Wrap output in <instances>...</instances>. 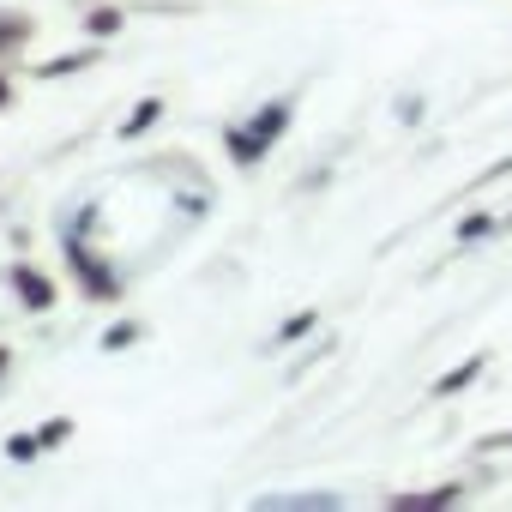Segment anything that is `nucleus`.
Wrapping results in <instances>:
<instances>
[{
    "label": "nucleus",
    "instance_id": "9",
    "mask_svg": "<svg viewBox=\"0 0 512 512\" xmlns=\"http://www.w3.org/2000/svg\"><path fill=\"white\" fill-rule=\"evenodd\" d=\"M31 13H0V49H19V43H31Z\"/></svg>",
    "mask_w": 512,
    "mask_h": 512
},
{
    "label": "nucleus",
    "instance_id": "1",
    "mask_svg": "<svg viewBox=\"0 0 512 512\" xmlns=\"http://www.w3.org/2000/svg\"><path fill=\"white\" fill-rule=\"evenodd\" d=\"M67 266H73V278H79V290H85L91 302H115V296H121L115 266L103 260V253H91V247H85V235H79V229H67Z\"/></svg>",
    "mask_w": 512,
    "mask_h": 512
},
{
    "label": "nucleus",
    "instance_id": "17",
    "mask_svg": "<svg viewBox=\"0 0 512 512\" xmlns=\"http://www.w3.org/2000/svg\"><path fill=\"white\" fill-rule=\"evenodd\" d=\"M398 121H422V97H404L398 103Z\"/></svg>",
    "mask_w": 512,
    "mask_h": 512
},
{
    "label": "nucleus",
    "instance_id": "19",
    "mask_svg": "<svg viewBox=\"0 0 512 512\" xmlns=\"http://www.w3.org/2000/svg\"><path fill=\"white\" fill-rule=\"evenodd\" d=\"M500 175H512V157H500V163L488 169V181H500Z\"/></svg>",
    "mask_w": 512,
    "mask_h": 512
},
{
    "label": "nucleus",
    "instance_id": "14",
    "mask_svg": "<svg viewBox=\"0 0 512 512\" xmlns=\"http://www.w3.org/2000/svg\"><path fill=\"white\" fill-rule=\"evenodd\" d=\"M458 500V488H428V494H398V506L404 512H416V506H452Z\"/></svg>",
    "mask_w": 512,
    "mask_h": 512
},
{
    "label": "nucleus",
    "instance_id": "16",
    "mask_svg": "<svg viewBox=\"0 0 512 512\" xmlns=\"http://www.w3.org/2000/svg\"><path fill=\"white\" fill-rule=\"evenodd\" d=\"M67 434H73V422H67V416H55V422H49V428H43V446H61V440H67Z\"/></svg>",
    "mask_w": 512,
    "mask_h": 512
},
{
    "label": "nucleus",
    "instance_id": "7",
    "mask_svg": "<svg viewBox=\"0 0 512 512\" xmlns=\"http://www.w3.org/2000/svg\"><path fill=\"white\" fill-rule=\"evenodd\" d=\"M272 506H308V512L320 506V512H332V506H344V500H338V494H266L260 512H272Z\"/></svg>",
    "mask_w": 512,
    "mask_h": 512
},
{
    "label": "nucleus",
    "instance_id": "21",
    "mask_svg": "<svg viewBox=\"0 0 512 512\" xmlns=\"http://www.w3.org/2000/svg\"><path fill=\"white\" fill-rule=\"evenodd\" d=\"M0 368H7V350H0Z\"/></svg>",
    "mask_w": 512,
    "mask_h": 512
},
{
    "label": "nucleus",
    "instance_id": "18",
    "mask_svg": "<svg viewBox=\"0 0 512 512\" xmlns=\"http://www.w3.org/2000/svg\"><path fill=\"white\" fill-rule=\"evenodd\" d=\"M482 452H512V434H488V440H482Z\"/></svg>",
    "mask_w": 512,
    "mask_h": 512
},
{
    "label": "nucleus",
    "instance_id": "8",
    "mask_svg": "<svg viewBox=\"0 0 512 512\" xmlns=\"http://www.w3.org/2000/svg\"><path fill=\"white\" fill-rule=\"evenodd\" d=\"M157 115H163V97H145L133 115H127V127H121V139H139V133H151L157 127Z\"/></svg>",
    "mask_w": 512,
    "mask_h": 512
},
{
    "label": "nucleus",
    "instance_id": "10",
    "mask_svg": "<svg viewBox=\"0 0 512 512\" xmlns=\"http://www.w3.org/2000/svg\"><path fill=\"white\" fill-rule=\"evenodd\" d=\"M121 25H127V13H121V7H97V13H91V19H85V31H91V37H97V43H109V37H115V31H121Z\"/></svg>",
    "mask_w": 512,
    "mask_h": 512
},
{
    "label": "nucleus",
    "instance_id": "2",
    "mask_svg": "<svg viewBox=\"0 0 512 512\" xmlns=\"http://www.w3.org/2000/svg\"><path fill=\"white\" fill-rule=\"evenodd\" d=\"M290 115H296V97H272V103H266V109H253V115H247V121H241V127H247V133H253V139H260V145H266V151H272V145H278V139H284V127H290Z\"/></svg>",
    "mask_w": 512,
    "mask_h": 512
},
{
    "label": "nucleus",
    "instance_id": "13",
    "mask_svg": "<svg viewBox=\"0 0 512 512\" xmlns=\"http://www.w3.org/2000/svg\"><path fill=\"white\" fill-rule=\"evenodd\" d=\"M43 452H49L43 434H13V440H7V458H13V464H31V458H43Z\"/></svg>",
    "mask_w": 512,
    "mask_h": 512
},
{
    "label": "nucleus",
    "instance_id": "11",
    "mask_svg": "<svg viewBox=\"0 0 512 512\" xmlns=\"http://www.w3.org/2000/svg\"><path fill=\"white\" fill-rule=\"evenodd\" d=\"M91 61H97V55H91V49H73V55H55V61H49V67H43V73H37V79H67V73H85V67H91Z\"/></svg>",
    "mask_w": 512,
    "mask_h": 512
},
{
    "label": "nucleus",
    "instance_id": "4",
    "mask_svg": "<svg viewBox=\"0 0 512 512\" xmlns=\"http://www.w3.org/2000/svg\"><path fill=\"white\" fill-rule=\"evenodd\" d=\"M488 368V356H464L446 380H434V398H452V392H464V386H476V374Z\"/></svg>",
    "mask_w": 512,
    "mask_h": 512
},
{
    "label": "nucleus",
    "instance_id": "12",
    "mask_svg": "<svg viewBox=\"0 0 512 512\" xmlns=\"http://www.w3.org/2000/svg\"><path fill=\"white\" fill-rule=\"evenodd\" d=\"M314 326H320V314H314V308H302V314H290V320L278 326V344H296V338H308Z\"/></svg>",
    "mask_w": 512,
    "mask_h": 512
},
{
    "label": "nucleus",
    "instance_id": "15",
    "mask_svg": "<svg viewBox=\"0 0 512 512\" xmlns=\"http://www.w3.org/2000/svg\"><path fill=\"white\" fill-rule=\"evenodd\" d=\"M133 338H139V326H109V332H103V350H127Z\"/></svg>",
    "mask_w": 512,
    "mask_h": 512
},
{
    "label": "nucleus",
    "instance_id": "6",
    "mask_svg": "<svg viewBox=\"0 0 512 512\" xmlns=\"http://www.w3.org/2000/svg\"><path fill=\"white\" fill-rule=\"evenodd\" d=\"M506 223L494 217V211H470L464 223H458V247H470V241H482V235H500Z\"/></svg>",
    "mask_w": 512,
    "mask_h": 512
},
{
    "label": "nucleus",
    "instance_id": "20",
    "mask_svg": "<svg viewBox=\"0 0 512 512\" xmlns=\"http://www.w3.org/2000/svg\"><path fill=\"white\" fill-rule=\"evenodd\" d=\"M13 103V85H7V73H0V109H7Z\"/></svg>",
    "mask_w": 512,
    "mask_h": 512
},
{
    "label": "nucleus",
    "instance_id": "5",
    "mask_svg": "<svg viewBox=\"0 0 512 512\" xmlns=\"http://www.w3.org/2000/svg\"><path fill=\"white\" fill-rule=\"evenodd\" d=\"M223 145H229V157H235L241 169H253V163H260V157H266V145H260V139H253L247 127H229V133H223Z\"/></svg>",
    "mask_w": 512,
    "mask_h": 512
},
{
    "label": "nucleus",
    "instance_id": "3",
    "mask_svg": "<svg viewBox=\"0 0 512 512\" xmlns=\"http://www.w3.org/2000/svg\"><path fill=\"white\" fill-rule=\"evenodd\" d=\"M13 290H19L37 314H49V308H55V284H49L37 266H13Z\"/></svg>",
    "mask_w": 512,
    "mask_h": 512
}]
</instances>
